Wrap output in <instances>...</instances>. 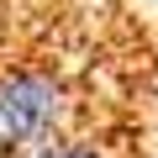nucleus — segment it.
Wrapping results in <instances>:
<instances>
[{
  "mask_svg": "<svg viewBox=\"0 0 158 158\" xmlns=\"http://www.w3.org/2000/svg\"><path fill=\"white\" fill-rule=\"evenodd\" d=\"M90 111L95 100L69 79L63 63L48 58L0 63V158H27L58 137L95 132L85 127ZM100 127H127V121H100Z\"/></svg>",
  "mask_w": 158,
  "mask_h": 158,
  "instance_id": "nucleus-1",
  "label": "nucleus"
}]
</instances>
